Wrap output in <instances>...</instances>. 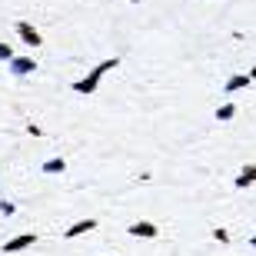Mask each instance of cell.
<instances>
[{"label": "cell", "mask_w": 256, "mask_h": 256, "mask_svg": "<svg viewBox=\"0 0 256 256\" xmlns=\"http://www.w3.org/2000/svg\"><path fill=\"white\" fill-rule=\"evenodd\" d=\"M120 66V60L116 57H106V60H100V64L90 70L86 76H80V80H74V94H80V96H90V94H96V86H100V80H104L110 70H116Z\"/></svg>", "instance_id": "cell-1"}, {"label": "cell", "mask_w": 256, "mask_h": 256, "mask_svg": "<svg viewBox=\"0 0 256 256\" xmlns=\"http://www.w3.org/2000/svg\"><path fill=\"white\" fill-rule=\"evenodd\" d=\"M14 27H17V37L24 40V44H27V47H40V44H44V40H40V30L34 27V24H30V20H17V24H14Z\"/></svg>", "instance_id": "cell-2"}, {"label": "cell", "mask_w": 256, "mask_h": 256, "mask_svg": "<svg viewBox=\"0 0 256 256\" xmlns=\"http://www.w3.org/2000/svg\"><path fill=\"white\" fill-rule=\"evenodd\" d=\"M34 243H37V233H20V236H14V240H7V243H4V253H7V256L24 253V250H30Z\"/></svg>", "instance_id": "cell-3"}, {"label": "cell", "mask_w": 256, "mask_h": 256, "mask_svg": "<svg viewBox=\"0 0 256 256\" xmlns=\"http://www.w3.org/2000/svg\"><path fill=\"white\" fill-rule=\"evenodd\" d=\"M126 233H130V236H136V240H156L160 236V230L153 226L150 220H136V223H130V226H126Z\"/></svg>", "instance_id": "cell-4"}, {"label": "cell", "mask_w": 256, "mask_h": 256, "mask_svg": "<svg viewBox=\"0 0 256 256\" xmlns=\"http://www.w3.org/2000/svg\"><path fill=\"white\" fill-rule=\"evenodd\" d=\"M90 230H96V220H94V216L76 220L70 230H64V236H66V240H76V236H84V233H90Z\"/></svg>", "instance_id": "cell-5"}, {"label": "cell", "mask_w": 256, "mask_h": 256, "mask_svg": "<svg viewBox=\"0 0 256 256\" xmlns=\"http://www.w3.org/2000/svg\"><path fill=\"white\" fill-rule=\"evenodd\" d=\"M10 70H14L17 76H27V74L37 70V60H34V57H14V60H10Z\"/></svg>", "instance_id": "cell-6"}, {"label": "cell", "mask_w": 256, "mask_h": 256, "mask_svg": "<svg viewBox=\"0 0 256 256\" xmlns=\"http://www.w3.org/2000/svg\"><path fill=\"white\" fill-rule=\"evenodd\" d=\"M250 84H253V76H250V74H233L223 90H226V94H240V90H246Z\"/></svg>", "instance_id": "cell-7"}, {"label": "cell", "mask_w": 256, "mask_h": 256, "mask_svg": "<svg viewBox=\"0 0 256 256\" xmlns=\"http://www.w3.org/2000/svg\"><path fill=\"white\" fill-rule=\"evenodd\" d=\"M256 183V163H246L243 170H240L236 176V190H246V186H253Z\"/></svg>", "instance_id": "cell-8"}, {"label": "cell", "mask_w": 256, "mask_h": 256, "mask_svg": "<svg viewBox=\"0 0 256 256\" xmlns=\"http://www.w3.org/2000/svg\"><path fill=\"white\" fill-rule=\"evenodd\" d=\"M40 170L47 173V176H57V173L66 170V160H64V156H54V160H47L44 166H40Z\"/></svg>", "instance_id": "cell-9"}, {"label": "cell", "mask_w": 256, "mask_h": 256, "mask_svg": "<svg viewBox=\"0 0 256 256\" xmlns=\"http://www.w3.org/2000/svg\"><path fill=\"white\" fill-rule=\"evenodd\" d=\"M236 116V104H223V106H216V120L220 124H230Z\"/></svg>", "instance_id": "cell-10"}, {"label": "cell", "mask_w": 256, "mask_h": 256, "mask_svg": "<svg viewBox=\"0 0 256 256\" xmlns=\"http://www.w3.org/2000/svg\"><path fill=\"white\" fill-rule=\"evenodd\" d=\"M14 57H17V54H14V47H10V44H0V60H7V64H10Z\"/></svg>", "instance_id": "cell-11"}, {"label": "cell", "mask_w": 256, "mask_h": 256, "mask_svg": "<svg viewBox=\"0 0 256 256\" xmlns=\"http://www.w3.org/2000/svg\"><path fill=\"white\" fill-rule=\"evenodd\" d=\"M213 240H216V243H230V230L216 226V230H213Z\"/></svg>", "instance_id": "cell-12"}, {"label": "cell", "mask_w": 256, "mask_h": 256, "mask_svg": "<svg viewBox=\"0 0 256 256\" xmlns=\"http://www.w3.org/2000/svg\"><path fill=\"white\" fill-rule=\"evenodd\" d=\"M0 213H4V216H14V213H17V203L4 200V203H0Z\"/></svg>", "instance_id": "cell-13"}, {"label": "cell", "mask_w": 256, "mask_h": 256, "mask_svg": "<svg viewBox=\"0 0 256 256\" xmlns=\"http://www.w3.org/2000/svg\"><path fill=\"white\" fill-rule=\"evenodd\" d=\"M250 246H253V250H256V236H253V240H250Z\"/></svg>", "instance_id": "cell-14"}, {"label": "cell", "mask_w": 256, "mask_h": 256, "mask_svg": "<svg viewBox=\"0 0 256 256\" xmlns=\"http://www.w3.org/2000/svg\"><path fill=\"white\" fill-rule=\"evenodd\" d=\"M250 76H253V80H256V66H253V70H250Z\"/></svg>", "instance_id": "cell-15"}, {"label": "cell", "mask_w": 256, "mask_h": 256, "mask_svg": "<svg viewBox=\"0 0 256 256\" xmlns=\"http://www.w3.org/2000/svg\"><path fill=\"white\" fill-rule=\"evenodd\" d=\"M130 4H140V0H130Z\"/></svg>", "instance_id": "cell-16"}]
</instances>
